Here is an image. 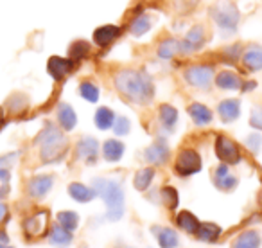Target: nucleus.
Wrapping results in <instances>:
<instances>
[{"label": "nucleus", "mask_w": 262, "mask_h": 248, "mask_svg": "<svg viewBox=\"0 0 262 248\" xmlns=\"http://www.w3.org/2000/svg\"><path fill=\"white\" fill-rule=\"evenodd\" d=\"M113 87L126 101L139 106L147 105L155 97L153 79L139 69H120L113 74Z\"/></svg>", "instance_id": "nucleus-1"}, {"label": "nucleus", "mask_w": 262, "mask_h": 248, "mask_svg": "<svg viewBox=\"0 0 262 248\" xmlns=\"http://www.w3.org/2000/svg\"><path fill=\"white\" fill-rule=\"evenodd\" d=\"M34 144L40 148V158L43 164L59 162L69 150V140L63 135L61 128L52 122H47L41 128V132L34 139Z\"/></svg>", "instance_id": "nucleus-2"}, {"label": "nucleus", "mask_w": 262, "mask_h": 248, "mask_svg": "<svg viewBox=\"0 0 262 248\" xmlns=\"http://www.w3.org/2000/svg\"><path fill=\"white\" fill-rule=\"evenodd\" d=\"M92 189L99 198L108 205L106 219L108 221H119L124 216V189L117 180L110 178H95L92 182Z\"/></svg>", "instance_id": "nucleus-3"}, {"label": "nucleus", "mask_w": 262, "mask_h": 248, "mask_svg": "<svg viewBox=\"0 0 262 248\" xmlns=\"http://www.w3.org/2000/svg\"><path fill=\"white\" fill-rule=\"evenodd\" d=\"M215 70L210 63H196L189 65L183 70V79L189 87L198 88V90H208L214 83Z\"/></svg>", "instance_id": "nucleus-4"}, {"label": "nucleus", "mask_w": 262, "mask_h": 248, "mask_svg": "<svg viewBox=\"0 0 262 248\" xmlns=\"http://www.w3.org/2000/svg\"><path fill=\"white\" fill-rule=\"evenodd\" d=\"M212 15V20L215 22V26L219 27L221 31H225L226 34L230 33H235L237 26H239V11L233 4L230 2H225V4H217L212 8L210 11Z\"/></svg>", "instance_id": "nucleus-5"}, {"label": "nucleus", "mask_w": 262, "mask_h": 248, "mask_svg": "<svg viewBox=\"0 0 262 248\" xmlns=\"http://www.w3.org/2000/svg\"><path fill=\"white\" fill-rule=\"evenodd\" d=\"M49 211H36L34 214H31L29 218L24 219L22 229L26 237L29 239H38V237H43L49 232Z\"/></svg>", "instance_id": "nucleus-6"}, {"label": "nucleus", "mask_w": 262, "mask_h": 248, "mask_svg": "<svg viewBox=\"0 0 262 248\" xmlns=\"http://www.w3.org/2000/svg\"><path fill=\"white\" fill-rule=\"evenodd\" d=\"M174 171L180 176H190L201 171V157L196 150H182L176 157Z\"/></svg>", "instance_id": "nucleus-7"}, {"label": "nucleus", "mask_w": 262, "mask_h": 248, "mask_svg": "<svg viewBox=\"0 0 262 248\" xmlns=\"http://www.w3.org/2000/svg\"><path fill=\"white\" fill-rule=\"evenodd\" d=\"M205 40H207V31L203 26H192L187 31L185 36L180 40V54L190 56L194 52H198L200 49H203Z\"/></svg>", "instance_id": "nucleus-8"}, {"label": "nucleus", "mask_w": 262, "mask_h": 248, "mask_svg": "<svg viewBox=\"0 0 262 248\" xmlns=\"http://www.w3.org/2000/svg\"><path fill=\"white\" fill-rule=\"evenodd\" d=\"M215 155H217V158L223 164L233 166L241 162L239 146H237L232 139H228V137H225V135H219L217 139H215Z\"/></svg>", "instance_id": "nucleus-9"}, {"label": "nucleus", "mask_w": 262, "mask_h": 248, "mask_svg": "<svg viewBox=\"0 0 262 248\" xmlns=\"http://www.w3.org/2000/svg\"><path fill=\"white\" fill-rule=\"evenodd\" d=\"M52 185H54V176L52 175H36L27 182V194L33 200H41L51 193Z\"/></svg>", "instance_id": "nucleus-10"}, {"label": "nucleus", "mask_w": 262, "mask_h": 248, "mask_svg": "<svg viewBox=\"0 0 262 248\" xmlns=\"http://www.w3.org/2000/svg\"><path fill=\"white\" fill-rule=\"evenodd\" d=\"M74 69V61L70 58L51 56L47 61V72L54 81H63Z\"/></svg>", "instance_id": "nucleus-11"}, {"label": "nucleus", "mask_w": 262, "mask_h": 248, "mask_svg": "<svg viewBox=\"0 0 262 248\" xmlns=\"http://www.w3.org/2000/svg\"><path fill=\"white\" fill-rule=\"evenodd\" d=\"M212 180H214V185L217 187L219 191H225V193L233 191L237 187V183H239L237 176H233L232 173H230L228 164H223V162L214 169V173H212Z\"/></svg>", "instance_id": "nucleus-12"}, {"label": "nucleus", "mask_w": 262, "mask_h": 248, "mask_svg": "<svg viewBox=\"0 0 262 248\" xmlns=\"http://www.w3.org/2000/svg\"><path fill=\"white\" fill-rule=\"evenodd\" d=\"M99 155V142L94 137H83L77 140L76 144V158L86 162V164H94L97 160Z\"/></svg>", "instance_id": "nucleus-13"}, {"label": "nucleus", "mask_w": 262, "mask_h": 248, "mask_svg": "<svg viewBox=\"0 0 262 248\" xmlns=\"http://www.w3.org/2000/svg\"><path fill=\"white\" fill-rule=\"evenodd\" d=\"M144 160L149 166H162L169 160V148L165 142H155L144 151Z\"/></svg>", "instance_id": "nucleus-14"}, {"label": "nucleus", "mask_w": 262, "mask_h": 248, "mask_svg": "<svg viewBox=\"0 0 262 248\" xmlns=\"http://www.w3.org/2000/svg\"><path fill=\"white\" fill-rule=\"evenodd\" d=\"M119 36H120V27L108 24V26H101L94 31V44L97 47H108Z\"/></svg>", "instance_id": "nucleus-15"}, {"label": "nucleus", "mask_w": 262, "mask_h": 248, "mask_svg": "<svg viewBox=\"0 0 262 248\" xmlns=\"http://www.w3.org/2000/svg\"><path fill=\"white\" fill-rule=\"evenodd\" d=\"M214 83L221 90H241L244 81L239 74L232 72V70H221V72L215 74Z\"/></svg>", "instance_id": "nucleus-16"}, {"label": "nucleus", "mask_w": 262, "mask_h": 248, "mask_svg": "<svg viewBox=\"0 0 262 248\" xmlns=\"http://www.w3.org/2000/svg\"><path fill=\"white\" fill-rule=\"evenodd\" d=\"M56 117H58V124L63 132H72L77 124V115L74 112V108L69 105V102H59L58 112H56Z\"/></svg>", "instance_id": "nucleus-17"}, {"label": "nucleus", "mask_w": 262, "mask_h": 248, "mask_svg": "<svg viewBox=\"0 0 262 248\" xmlns=\"http://www.w3.org/2000/svg\"><path fill=\"white\" fill-rule=\"evenodd\" d=\"M241 61H243L244 69L250 72H257L262 70V49L258 45H251L241 54Z\"/></svg>", "instance_id": "nucleus-18"}, {"label": "nucleus", "mask_w": 262, "mask_h": 248, "mask_svg": "<svg viewBox=\"0 0 262 248\" xmlns=\"http://www.w3.org/2000/svg\"><path fill=\"white\" fill-rule=\"evenodd\" d=\"M217 113L223 122H233L241 115V101L239 99H225L217 105Z\"/></svg>", "instance_id": "nucleus-19"}, {"label": "nucleus", "mask_w": 262, "mask_h": 248, "mask_svg": "<svg viewBox=\"0 0 262 248\" xmlns=\"http://www.w3.org/2000/svg\"><path fill=\"white\" fill-rule=\"evenodd\" d=\"M187 113H189V117L194 120V124H198V126H207V124H210L212 120H214L212 110L208 108V106L201 105V102H192V105H189Z\"/></svg>", "instance_id": "nucleus-20"}, {"label": "nucleus", "mask_w": 262, "mask_h": 248, "mask_svg": "<svg viewBox=\"0 0 262 248\" xmlns=\"http://www.w3.org/2000/svg\"><path fill=\"white\" fill-rule=\"evenodd\" d=\"M69 194H70V198H72L74 201H77V203H88V201H92L95 196H97L92 187L84 185V183H81V182H72V183H70V185H69Z\"/></svg>", "instance_id": "nucleus-21"}, {"label": "nucleus", "mask_w": 262, "mask_h": 248, "mask_svg": "<svg viewBox=\"0 0 262 248\" xmlns=\"http://www.w3.org/2000/svg\"><path fill=\"white\" fill-rule=\"evenodd\" d=\"M124 144L117 139H108L102 144V157L106 162H119L124 155Z\"/></svg>", "instance_id": "nucleus-22"}, {"label": "nucleus", "mask_w": 262, "mask_h": 248, "mask_svg": "<svg viewBox=\"0 0 262 248\" xmlns=\"http://www.w3.org/2000/svg\"><path fill=\"white\" fill-rule=\"evenodd\" d=\"M49 243L54 244V246H59V248H65L72 243V232L67 229H63L61 225H54L49 232Z\"/></svg>", "instance_id": "nucleus-23"}, {"label": "nucleus", "mask_w": 262, "mask_h": 248, "mask_svg": "<svg viewBox=\"0 0 262 248\" xmlns=\"http://www.w3.org/2000/svg\"><path fill=\"white\" fill-rule=\"evenodd\" d=\"M176 54H180V40L169 36V38H165V40L160 42V45H158V49H157L158 58L169 61V59H172Z\"/></svg>", "instance_id": "nucleus-24"}, {"label": "nucleus", "mask_w": 262, "mask_h": 248, "mask_svg": "<svg viewBox=\"0 0 262 248\" xmlns=\"http://www.w3.org/2000/svg\"><path fill=\"white\" fill-rule=\"evenodd\" d=\"M155 232H157V239H158V246L160 248H176L178 246V234L174 232L169 226H155Z\"/></svg>", "instance_id": "nucleus-25"}, {"label": "nucleus", "mask_w": 262, "mask_h": 248, "mask_svg": "<svg viewBox=\"0 0 262 248\" xmlns=\"http://www.w3.org/2000/svg\"><path fill=\"white\" fill-rule=\"evenodd\" d=\"M260 241V234L257 230H246L237 236V239L232 243V248H258Z\"/></svg>", "instance_id": "nucleus-26"}, {"label": "nucleus", "mask_w": 262, "mask_h": 248, "mask_svg": "<svg viewBox=\"0 0 262 248\" xmlns=\"http://www.w3.org/2000/svg\"><path fill=\"white\" fill-rule=\"evenodd\" d=\"M155 178V168L153 166H147V168H142L135 173V178H133V185H135L137 191L144 193V191L149 189L151 182Z\"/></svg>", "instance_id": "nucleus-27"}, {"label": "nucleus", "mask_w": 262, "mask_h": 248, "mask_svg": "<svg viewBox=\"0 0 262 248\" xmlns=\"http://www.w3.org/2000/svg\"><path fill=\"white\" fill-rule=\"evenodd\" d=\"M151 29V18L149 15H139L135 18L131 20L129 26H127V31H129L131 36L135 38H140Z\"/></svg>", "instance_id": "nucleus-28"}, {"label": "nucleus", "mask_w": 262, "mask_h": 248, "mask_svg": "<svg viewBox=\"0 0 262 248\" xmlns=\"http://www.w3.org/2000/svg\"><path fill=\"white\" fill-rule=\"evenodd\" d=\"M94 122L99 130H110L113 126V122H115V113H113V110L108 108V106H101V108H97V112H95Z\"/></svg>", "instance_id": "nucleus-29"}, {"label": "nucleus", "mask_w": 262, "mask_h": 248, "mask_svg": "<svg viewBox=\"0 0 262 248\" xmlns=\"http://www.w3.org/2000/svg\"><path fill=\"white\" fill-rule=\"evenodd\" d=\"M176 223H178L180 229H183L187 234H196L200 229V219L189 211H182L176 216Z\"/></svg>", "instance_id": "nucleus-30"}, {"label": "nucleus", "mask_w": 262, "mask_h": 248, "mask_svg": "<svg viewBox=\"0 0 262 248\" xmlns=\"http://www.w3.org/2000/svg\"><path fill=\"white\" fill-rule=\"evenodd\" d=\"M158 117H160V122L164 128L172 130L178 122V110L171 105H162L158 108Z\"/></svg>", "instance_id": "nucleus-31"}, {"label": "nucleus", "mask_w": 262, "mask_h": 248, "mask_svg": "<svg viewBox=\"0 0 262 248\" xmlns=\"http://www.w3.org/2000/svg\"><path fill=\"white\" fill-rule=\"evenodd\" d=\"M196 236L200 241L212 243V241H215L221 236V226L215 225V223H200V229H198Z\"/></svg>", "instance_id": "nucleus-32"}, {"label": "nucleus", "mask_w": 262, "mask_h": 248, "mask_svg": "<svg viewBox=\"0 0 262 248\" xmlns=\"http://www.w3.org/2000/svg\"><path fill=\"white\" fill-rule=\"evenodd\" d=\"M29 108V97L26 94H13L11 97L8 99V110L13 113V115H18V113H24L26 110Z\"/></svg>", "instance_id": "nucleus-33"}, {"label": "nucleus", "mask_w": 262, "mask_h": 248, "mask_svg": "<svg viewBox=\"0 0 262 248\" xmlns=\"http://www.w3.org/2000/svg\"><path fill=\"white\" fill-rule=\"evenodd\" d=\"M56 219H58V225H61L63 229L70 230V232H74V230L79 226V216H77V212H74V211L58 212Z\"/></svg>", "instance_id": "nucleus-34"}, {"label": "nucleus", "mask_w": 262, "mask_h": 248, "mask_svg": "<svg viewBox=\"0 0 262 248\" xmlns=\"http://www.w3.org/2000/svg\"><path fill=\"white\" fill-rule=\"evenodd\" d=\"M79 95L88 102H97L99 101V87L92 81H81L79 83Z\"/></svg>", "instance_id": "nucleus-35"}, {"label": "nucleus", "mask_w": 262, "mask_h": 248, "mask_svg": "<svg viewBox=\"0 0 262 248\" xmlns=\"http://www.w3.org/2000/svg\"><path fill=\"white\" fill-rule=\"evenodd\" d=\"M88 52H90V45H88L86 42H83V40L74 42L69 49V58L72 59V61H79V59L86 58Z\"/></svg>", "instance_id": "nucleus-36"}, {"label": "nucleus", "mask_w": 262, "mask_h": 248, "mask_svg": "<svg viewBox=\"0 0 262 248\" xmlns=\"http://www.w3.org/2000/svg\"><path fill=\"white\" fill-rule=\"evenodd\" d=\"M162 194V201H164V205L167 209H171V211H174L176 207H178L180 203V196H178V191L174 189V187L167 185V187H162L160 191Z\"/></svg>", "instance_id": "nucleus-37"}, {"label": "nucleus", "mask_w": 262, "mask_h": 248, "mask_svg": "<svg viewBox=\"0 0 262 248\" xmlns=\"http://www.w3.org/2000/svg\"><path fill=\"white\" fill-rule=\"evenodd\" d=\"M112 128H113V132H115L117 137H124V135H127V133H129L131 122H129V119H127V117L120 115V117H115V122H113Z\"/></svg>", "instance_id": "nucleus-38"}, {"label": "nucleus", "mask_w": 262, "mask_h": 248, "mask_svg": "<svg viewBox=\"0 0 262 248\" xmlns=\"http://www.w3.org/2000/svg\"><path fill=\"white\" fill-rule=\"evenodd\" d=\"M244 146L251 151V153H258L260 151V146H262V135L260 133H250L244 140Z\"/></svg>", "instance_id": "nucleus-39"}, {"label": "nucleus", "mask_w": 262, "mask_h": 248, "mask_svg": "<svg viewBox=\"0 0 262 248\" xmlns=\"http://www.w3.org/2000/svg\"><path fill=\"white\" fill-rule=\"evenodd\" d=\"M250 126L262 132V106H253L250 113Z\"/></svg>", "instance_id": "nucleus-40"}, {"label": "nucleus", "mask_w": 262, "mask_h": 248, "mask_svg": "<svg viewBox=\"0 0 262 248\" xmlns=\"http://www.w3.org/2000/svg\"><path fill=\"white\" fill-rule=\"evenodd\" d=\"M223 54H225L230 61H235V59H239L241 54H243V47H241V44L230 45V47H226L225 51H223Z\"/></svg>", "instance_id": "nucleus-41"}, {"label": "nucleus", "mask_w": 262, "mask_h": 248, "mask_svg": "<svg viewBox=\"0 0 262 248\" xmlns=\"http://www.w3.org/2000/svg\"><path fill=\"white\" fill-rule=\"evenodd\" d=\"M16 158H18V153H8V155H2L0 157V169L2 168H9V166H13L16 162Z\"/></svg>", "instance_id": "nucleus-42"}, {"label": "nucleus", "mask_w": 262, "mask_h": 248, "mask_svg": "<svg viewBox=\"0 0 262 248\" xmlns=\"http://www.w3.org/2000/svg\"><path fill=\"white\" fill-rule=\"evenodd\" d=\"M198 0H176V8L182 9V11H189V9L196 8Z\"/></svg>", "instance_id": "nucleus-43"}, {"label": "nucleus", "mask_w": 262, "mask_h": 248, "mask_svg": "<svg viewBox=\"0 0 262 248\" xmlns=\"http://www.w3.org/2000/svg\"><path fill=\"white\" fill-rule=\"evenodd\" d=\"M9 221V207L0 200V225H6Z\"/></svg>", "instance_id": "nucleus-44"}, {"label": "nucleus", "mask_w": 262, "mask_h": 248, "mask_svg": "<svg viewBox=\"0 0 262 248\" xmlns=\"http://www.w3.org/2000/svg\"><path fill=\"white\" fill-rule=\"evenodd\" d=\"M11 180V171L9 168H2L0 169V183H8Z\"/></svg>", "instance_id": "nucleus-45"}, {"label": "nucleus", "mask_w": 262, "mask_h": 248, "mask_svg": "<svg viewBox=\"0 0 262 248\" xmlns=\"http://www.w3.org/2000/svg\"><path fill=\"white\" fill-rule=\"evenodd\" d=\"M9 191H11L9 182L8 183H0V200H6V198L9 196Z\"/></svg>", "instance_id": "nucleus-46"}, {"label": "nucleus", "mask_w": 262, "mask_h": 248, "mask_svg": "<svg viewBox=\"0 0 262 248\" xmlns=\"http://www.w3.org/2000/svg\"><path fill=\"white\" fill-rule=\"evenodd\" d=\"M9 244V236L4 229H0V248H6Z\"/></svg>", "instance_id": "nucleus-47"}, {"label": "nucleus", "mask_w": 262, "mask_h": 248, "mask_svg": "<svg viewBox=\"0 0 262 248\" xmlns=\"http://www.w3.org/2000/svg\"><path fill=\"white\" fill-rule=\"evenodd\" d=\"M255 87H257V83H255V81H248V83H243L241 90H243V92H248V90H253Z\"/></svg>", "instance_id": "nucleus-48"}, {"label": "nucleus", "mask_w": 262, "mask_h": 248, "mask_svg": "<svg viewBox=\"0 0 262 248\" xmlns=\"http://www.w3.org/2000/svg\"><path fill=\"white\" fill-rule=\"evenodd\" d=\"M4 119H6V112H4V108L0 106V124H4Z\"/></svg>", "instance_id": "nucleus-49"}, {"label": "nucleus", "mask_w": 262, "mask_h": 248, "mask_svg": "<svg viewBox=\"0 0 262 248\" xmlns=\"http://www.w3.org/2000/svg\"><path fill=\"white\" fill-rule=\"evenodd\" d=\"M6 248H15V246H11V244H8V246H6Z\"/></svg>", "instance_id": "nucleus-50"}]
</instances>
